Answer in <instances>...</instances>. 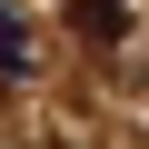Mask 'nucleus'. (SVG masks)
<instances>
[{"label": "nucleus", "mask_w": 149, "mask_h": 149, "mask_svg": "<svg viewBox=\"0 0 149 149\" xmlns=\"http://www.w3.org/2000/svg\"><path fill=\"white\" fill-rule=\"evenodd\" d=\"M70 30H80V40H119L129 10H119V0H70Z\"/></svg>", "instance_id": "f257e3e1"}, {"label": "nucleus", "mask_w": 149, "mask_h": 149, "mask_svg": "<svg viewBox=\"0 0 149 149\" xmlns=\"http://www.w3.org/2000/svg\"><path fill=\"white\" fill-rule=\"evenodd\" d=\"M30 60V40H20V20H10V0H0V70H20Z\"/></svg>", "instance_id": "f03ea898"}]
</instances>
